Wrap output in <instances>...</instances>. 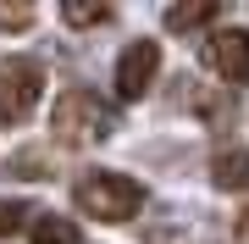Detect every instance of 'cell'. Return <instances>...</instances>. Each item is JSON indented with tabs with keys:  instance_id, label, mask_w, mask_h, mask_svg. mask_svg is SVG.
Here are the masks:
<instances>
[{
	"instance_id": "cell-11",
	"label": "cell",
	"mask_w": 249,
	"mask_h": 244,
	"mask_svg": "<svg viewBox=\"0 0 249 244\" xmlns=\"http://www.w3.org/2000/svg\"><path fill=\"white\" fill-rule=\"evenodd\" d=\"M34 22V6H0V28H28Z\"/></svg>"
},
{
	"instance_id": "cell-2",
	"label": "cell",
	"mask_w": 249,
	"mask_h": 244,
	"mask_svg": "<svg viewBox=\"0 0 249 244\" xmlns=\"http://www.w3.org/2000/svg\"><path fill=\"white\" fill-rule=\"evenodd\" d=\"M50 128H55L61 145H106L111 128H116V111L94 89H67L50 106Z\"/></svg>"
},
{
	"instance_id": "cell-12",
	"label": "cell",
	"mask_w": 249,
	"mask_h": 244,
	"mask_svg": "<svg viewBox=\"0 0 249 244\" xmlns=\"http://www.w3.org/2000/svg\"><path fill=\"white\" fill-rule=\"evenodd\" d=\"M238 233H249V206H244V222H238Z\"/></svg>"
},
{
	"instance_id": "cell-5",
	"label": "cell",
	"mask_w": 249,
	"mask_h": 244,
	"mask_svg": "<svg viewBox=\"0 0 249 244\" xmlns=\"http://www.w3.org/2000/svg\"><path fill=\"white\" fill-rule=\"evenodd\" d=\"M205 56H211V67L222 73V83H232V89L249 83V28H216Z\"/></svg>"
},
{
	"instance_id": "cell-3",
	"label": "cell",
	"mask_w": 249,
	"mask_h": 244,
	"mask_svg": "<svg viewBox=\"0 0 249 244\" xmlns=\"http://www.w3.org/2000/svg\"><path fill=\"white\" fill-rule=\"evenodd\" d=\"M39 94H45V67L34 56H6L0 61V128H17L34 117Z\"/></svg>"
},
{
	"instance_id": "cell-7",
	"label": "cell",
	"mask_w": 249,
	"mask_h": 244,
	"mask_svg": "<svg viewBox=\"0 0 249 244\" xmlns=\"http://www.w3.org/2000/svg\"><path fill=\"white\" fill-rule=\"evenodd\" d=\"M211 183H216V189H249V150L211 155Z\"/></svg>"
},
{
	"instance_id": "cell-10",
	"label": "cell",
	"mask_w": 249,
	"mask_h": 244,
	"mask_svg": "<svg viewBox=\"0 0 249 244\" xmlns=\"http://www.w3.org/2000/svg\"><path fill=\"white\" fill-rule=\"evenodd\" d=\"M28 222H34V211H28L22 200H0V239H11V233H22Z\"/></svg>"
},
{
	"instance_id": "cell-9",
	"label": "cell",
	"mask_w": 249,
	"mask_h": 244,
	"mask_svg": "<svg viewBox=\"0 0 249 244\" xmlns=\"http://www.w3.org/2000/svg\"><path fill=\"white\" fill-rule=\"evenodd\" d=\"M106 17H111V6H83V0H67L61 6V22H72V28H94Z\"/></svg>"
},
{
	"instance_id": "cell-8",
	"label": "cell",
	"mask_w": 249,
	"mask_h": 244,
	"mask_svg": "<svg viewBox=\"0 0 249 244\" xmlns=\"http://www.w3.org/2000/svg\"><path fill=\"white\" fill-rule=\"evenodd\" d=\"M222 17V6L216 0H199V6H166V28L172 34H194V28H211Z\"/></svg>"
},
{
	"instance_id": "cell-6",
	"label": "cell",
	"mask_w": 249,
	"mask_h": 244,
	"mask_svg": "<svg viewBox=\"0 0 249 244\" xmlns=\"http://www.w3.org/2000/svg\"><path fill=\"white\" fill-rule=\"evenodd\" d=\"M28 244H83V233H78V222H72V217L34 211V222H28Z\"/></svg>"
},
{
	"instance_id": "cell-1",
	"label": "cell",
	"mask_w": 249,
	"mask_h": 244,
	"mask_svg": "<svg viewBox=\"0 0 249 244\" xmlns=\"http://www.w3.org/2000/svg\"><path fill=\"white\" fill-rule=\"evenodd\" d=\"M72 200L94 222H133L144 211V183L127 178V172H83L72 183Z\"/></svg>"
},
{
	"instance_id": "cell-4",
	"label": "cell",
	"mask_w": 249,
	"mask_h": 244,
	"mask_svg": "<svg viewBox=\"0 0 249 244\" xmlns=\"http://www.w3.org/2000/svg\"><path fill=\"white\" fill-rule=\"evenodd\" d=\"M155 73H160V45H155V39L122 45V56H116V100H122V106L144 100L150 83H155Z\"/></svg>"
}]
</instances>
